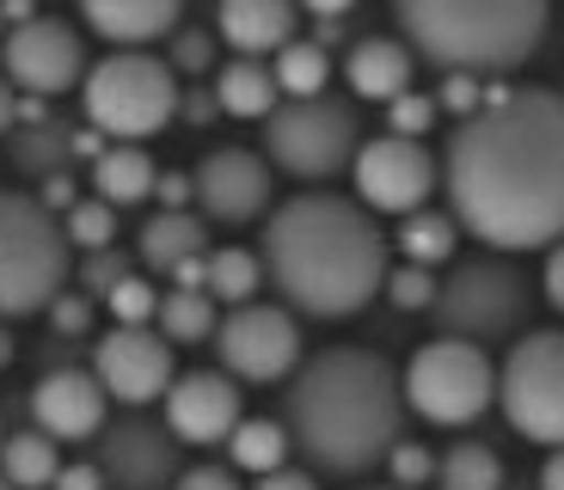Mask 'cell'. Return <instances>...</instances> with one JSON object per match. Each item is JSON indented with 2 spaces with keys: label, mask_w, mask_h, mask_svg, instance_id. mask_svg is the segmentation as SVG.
Instances as JSON below:
<instances>
[{
  "label": "cell",
  "mask_w": 564,
  "mask_h": 490,
  "mask_svg": "<svg viewBox=\"0 0 564 490\" xmlns=\"http://www.w3.org/2000/svg\"><path fill=\"white\" fill-rule=\"evenodd\" d=\"M448 215L491 252H540L564 239V92L485 80V105L454 123L442 154Z\"/></svg>",
  "instance_id": "cell-1"
},
{
  "label": "cell",
  "mask_w": 564,
  "mask_h": 490,
  "mask_svg": "<svg viewBox=\"0 0 564 490\" xmlns=\"http://www.w3.org/2000/svg\"><path fill=\"white\" fill-rule=\"evenodd\" d=\"M393 239L356 196L307 190L264 215V282L301 319H356L381 294Z\"/></svg>",
  "instance_id": "cell-2"
},
{
  "label": "cell",
  "mask_w": 564,
  "mask_h": 490,
  "mask_svg": "<svg viewBox=\"0 0 564 490\" xmlns=\"http://www.w3.org/2000/svg\"><path fill=\"white\" fill-rule=\"evenodd\" d=\"M282 429L313 478H368L405 429V392L393 362L362 344L301 356L282 392Z\"/></svg>",
  "instance_id": "cell-3"
},
{
  "label": "cell",
  "mask_w": 564,
  "mask_h": 490,
  "mask_svg": "<svg viewBox=\"0 0 564 490\" xmlns=\"http://www.w3.org/2000/svg\"><path fill=\"white\" fill-rule=\"evenodd\" d=\"M399 43L442 74H516L552 25V0H393Z\"/></svg>",
  "instance_id": "cell-4"
},
{
  "label": "cell",
  "mask_w": 564,
  "mask_h": 490,
  "mask_svg": "<svg viewBox=\"0 0 564 490\" xmlns=\"http://www.w3.org/2000/svg\"><path fill=\"white\" fill-rule=\"evenodd\" d=\"M74 246L37 196L0 190V319H31L68 288Z\"/></svg>",
  "instance_id": "cell-5"
},
{
  "label": "cell",
  "mask_w": 564,
  "mask_h": 490,
  "mask_svg": "<svg viewBox=\"0 0 564 490\" xmlns=\"http://www.w3.org/2000/svg\"><path fill=\"white\" fill-rule=\"evenodd\" d=\"M528 313H534V282L503 252L454 258L448 276L436 282V301H430L436 337H460V344H479V350L516 337L528 325Z\"/></svg>",
  "instance_id": "cell-6"
},
{
  "label": "cell",
  "mask_w": 564,
  "mask_h": 490,
  "mask_svg": "<svg viewBox=\"0 0 564 490\" xmlns=\"http://www.w3.org/2000/svg\"><path fill=\"white\" fill-rule=\"evenodd\" d=\"M80 111L105 141H148L178 117V74L148 50H111L86 68Z\"/></svg>",
  "instance_id": "cell-7"
},
{
  "label": "cell",
  "mask_w": 564,
  "mask_h": 490,
  "mask_svg": "<svg viewBox=\"0 0 564 490\" xmlns=\"http://www.w3.org/2000/svg\"><path fill=\"white\" fill-rule=\"evenodd\" d=\"M356 148H362V111L350 98L313 92V98H282L264 117V160L270 172H289L301 184H325L350 172Z\"/></svg>",
  "instance_id": "cell-8"
},
{
  "label": "cell",
  "mask_w": 564,
  "mask_h": 490,
  "mask_svg": "<svg viewBox=\"0 0 564 490\" xmlns=\"http://www.w3.org/2000/svg\"><path fill=\"white\" fill-rule=\"evenodd\" d=\"M399 392H405V411H417L423 423L460 429V423H479L485 411L497 405V368L479 344L436 337V344H423L405 362Z\"/></svg>",
  "instance_id": "cell-9"
},
{
  "label": "cell",
  "mask_w": 564,
  "mask_h": 490,
  "mask_svg": "<svg viewBox=\"0 0 564 490\" xmlns=\"http://www.w3.org/2000/svg\"><path fill=\"white\" fill-rule=\"evenodd\" d=\"M497 405L509 429L540 448H564V331H522L497 368Z\"/></svg>",
  "instance_id": "cell-10"
},
{
  "label": "cell",
  "mask_w": 564,
  "mask_h": 490,
  "mask_svg": "<svg viewBox=\"0 0 564 490\" xmlns=\"http://www.w3.org/2000/svg\"><path fill=\"white\" fill-rule=\"evenodd\" d=\"M215 356H221V374L234 380H289L301 368V325L289 307H270V301H246V307H227L215 325Z\"/></svg>",
  "instance_id": "cell-11"
},
{
  "label": "cell",
  "mask_w": 564,
  "mask_h": 490,
  "mask_svg": "<svg viewBox=\"0 0 564 490\" xmlns=\"http://www.w3.org/2000/svg\"><path fill=\"white\" fill-rule=\"evenodd\" d=\"M350 178H356V203L368 215H411V209H430V196L442 184V160L423 148V141L405 135H375L356 148L350 160Z\"/></svg>",
  "instance_id": "cell-12"
},
{
  "label": "cell",
  "mask_w": 564,
  "mask_h": 490,
  "mask_svg": "<svg viewBox=\"0 0 564 490\" xmlns=\"http://www.w3.org/2000/svg\"><path fill=\"white\" fill-rule=\"evenodd\" d=\"M93 374H99L105 399H117L129 411H148L178 380V356H172V344L154 325H111L93 344Z\"/></svg>",
  "instance_id": "cell-13"
},
{
  "label": "cell",
  "mask_w": 564,
  "mask_h": 490,
  "mask_svg": "<svg viewBox=\"0 0 564 490\" xmlns=\"http://www.w3.org/2000/svg\"><path fill=\"white\" fill-rule=\"evenodd\" d=\"M0 68H7L13 92L62 98V92H74V86L86 80V43H80L74 25L37 13V19H25V25L7 31V43H0Z\"/></svg>",
  "instance_id": "cell-14"
},
{
  "label": "cell",
  "mask_w": 564,
  "mask_h": 490,
  "mask_svg": "<svg viewBox=\"0 0 564 490\" xmlns=\"http://www.w3.org/2000/svg\"><path fill=\"white\" fill-rule=\"evenodd\" d=\"M191 190H197V215L215 227H246L258 215H270V196H276V172L258 148H209L191 172Z\"/></svg>",
  "instance_id": "cell-15"
},
{
  "label": "cell",
  "mask_w": 564,
  "mask_h": 490,
  "mask_svg": "<svg viewBox=\"0 0 564 490\" xmlns=\"http://www.w3.org/2000/svg\"><path fill=\"white\" fill-rule=\"evenodd\" d=\"M99 472L111 490H172V478L184 472L178 442L148 411H129V417L99 429Z\"/></svg>",
  "instance_id": "cell-16"
},
{
  "label": "cell",
  "mask_w": 564,
  "mask_h": 490,
  "mask_svg": "<svg viewBox=\"0 0 564 490\" xmlns=\"http://www.w3.org/2000/svg\"><path fill=\"white\" fill-rule=\"evenodd\" d=\"M166 429L178 448H215L234 435V423L246 417L240 411V380L221 374V368H191L166 386Z\"/></svg>",
  "instance_id": "cell-17"
},
{
  "label": "cell",
  "mask_w": 564,
  "mask_h": 490,
  "mask_svg": "<svg viewBox=\"0 0 564 490\" xmlns=\"http://www.w3.org/2000/svg\"><path fill=\"white\" fill-rule=\"evenodd\" d=\"M105 386L93 368H50L37 374L31 386V429H43L50 442H86V435H99L105 423Z\"/></svg>",
  "instance_id": "cell-18"
},
{
  "label": "cell",
  "mask_w": 564,
  "mask_h": 490,
  "mask_svg": "<svg viewBox=\"0 0 564 490\" xmlns=\"http://www.w3.org/2000/svg\"><path fill=\"white\" fill-rule=\"evenodd\" d=\"M295 0H215V37L234 56H276L282 43H295Z\"/></svg>",
  "instance_id": "cell-19"
},
{
  "label": "cell",
  "mask_w": 564,
  "mask_h": 490,
  "mask_svg": "<svg viewBox=\"0 0 564 490\" xmlns=\"http://www.w3.org/2000/svg\"><path fill=\"white\" fill-rule=\"evenodd\" d=\"M86 31H99L117 50H141V43H160L178 31L184 0H80Z\"/></svg>",
  "instance_id": "cell-20"
},
{
  "label": "cell",
  "mask_w": 564,
  "mask_h": 490,
  "mask_svg": "<svg viewBox=\"0 0 564 490\" xmlns=\"http://www.w3.org/2000/svg\"><path fill=\"white\" fill-rule=\"evenodd\" d=\"M411 74H417V56H411L399 37H362V43H350V56H344L350 92L375 98V105H393L399 92H411Z\"/></svg>",
  "instance_id": "cell-21"
},
{
  "label": "cell",
  "mask_w": 564,
  "mask_h": 490,
  "mask_svg": "<svg viewBox=\"0 0 564 490\" xmlns=\"http://www.w3.org/2000/svg\"><path fill=\"white\" fill-rule=\"evenodd\" d=\"M197 252H209V227H203L197 209L148 215V227H141V239H135V258H141L148 276H172L184 258H197Z\"/></svg>",
  "instance_id": "cell-22"
},
{
  "label": "cell",
  "mask_w": 564,
  "mask_h": 490,
  "mask_svg": "<svg viewBox=\"0 0 564 490\" xmlns=\"http://www.w3.org/2000/svg\"><path fill=\"white\" fill-rule=\"evenodd\" d=\"M154 178H160V166L148 160V148H135V141H117V148H105V154L93 160V196L111 203V209L148 203V196H154Z\"/></svg>",
  "instance_id": "cell-23"
},
{
  "label": "cell",
  "mask_w": 564,
  "mask_h": 490,
  "mask_svg": "<svg viewBox=\"0 0 564 490\" xmlns=\"http://www.w3.org/2000/svg\"><path fill=\"white\" fill-rule=\"evenodd\" d=\"M215 105H221V117H240V123H264V117L282 105L270 62L234 56V62L221 68V80H215Z\"/></svg>",
  "instance_id": "cell-24"
},
{
  "label": "cell",
  "mask_w": 564,
  "mask_h": 490,
  "mask_svg": "<svg viewBox=\"0 0 564 490\" xmlns=\"http://www.w3.org/2000/svg\"><path fill=\"white\" fill-rule=\"evenodd\" d=\"M221 448H227V460H234V472L264 478V472H276V466H289L295 442H289V429H282L276 417H240Z\"/></svg>",
  "instance_id": "cell-25"
},
{
  "label": "cell",
  "mask_w": 564,
  "mask_h": 490,
  "mask_svg": "<svg viewBox=\"0 0 564 490\" xmlns=\"http://www.w3.org/2000/svg\"><path fill=\"white\" fill-rule=\"evenodd\" d=\"M215 325H221V307H215L203 288H166L154 307V331L166 337L172 350L178 344H215Z\"/></svg>",
  "instance_id": "cell-26"
},
{
  "label": "cell",
  "mask_w": 564,
  "mask_h": 490,
  "mask_svg": "<svg viewBox=\"0 0 564 490\" xmlns=\"http://www.w3.org/2000/svg\"><path fill=\"white\" fill-rule=\"evenodd\" d=\"M62 472V454L43 429H19V435H0V478L13 490H50Z\"/></svg>",
  "instance_id": "cell-27"
},
{
  "label": "cell",
  "mask_w": 564,
  "mask_h": 490,
  "mask_svg": "<svg viewBox=\"0 0 564 490\" xmlns=\"http://www.w3.org/2000/svg\"><path fill=\"white\" fill-rule=\"evenodd\" d=\"M393 246L405 252V264L436 270V264H448V258L460 252V227H454L448 209H411V215H399Z\"/></svg>",
  "instance_id": "cell-28"
},
{
  "label": "cell",
  "mask_w": 564,
  "mask_h": 490,
  "mask_svg": "<svg viewBox=\"0 0 564 490\" xmlns=\"http://www.w3.org/2000/svg\"><path fill=\"white\" fill-rule=\"evenodd\" d=\"M258 288H264L258 252H246V246H215L209 276H203V294H209L215 307H246V301H258Z\"/></svg>",
  "instance_id": "cell-29"
},
{
  "label": "cell",
  "mask_w": 564,
  "mask_h": 490,
  "mask_svg": "<svg viewBox=\"0 0 564 490\" xmlns=\"http://www.w3.org/2000/svg\"><path fill=\"white\" fill-rule=\"evenodd\" d=\"M503 460L485 442H454L436 460V490H503Z\"/></svg>",
  "instance_id": "cell-30"
},
{
  "label": "cell",
  "mask_w": 564,
  "mask_h": 490,
  "mask_svg": "<svg viewBox=\"0 0 564 490\" xmlns=\"http://www.w3.org/2000/svg\"><path fill=\"white\" fill-rule=\"evenodd\" d=\"M270 74H276L282 98H313V92H325V80H332V56H325L319 43L295 37V43H282L276 56H270Z\"/></svg>",
  "instance_id": "cell-31"
},
{
  "label": "cell",
  "mask_w": 564,
  "mask_h": 490,
  "mask_svg": "<svg viewBox=\"0 0 564 490\" xmlns=\"http://www.w3.org/2000/svg\"><path fill=\"white\" fill-rule=\"evenodd\" d=\"M13 160L25 172H37V178H50V172H68L74 160V135L62 123H25L13 129Z\"/></svg>",
  "instance_id": "cell-32"
},
{
  "label": "cell",
  "mask_w": 564,
  "mask_h": 490,
  "mask_svg": "<svg viewBox=\"0 0 564 490\" xmlns=\"http://www.w3.org/2000/svg\"><path fill=\"white\" fill-rule=\"evenodd\" d=\"M62 233H68L74 252H105V246H117V209L99 203V196H80V203L62 215Z\"/></svg>",
  "instance_id": "cell-33"
},
{
  "label": "cell",
  "mask_w": 564,
  "mask_h": 490,
  "mask_svg": "<svg viewBox=\"0 0 564 490\" xmlns=\"http://www.w3.org/2000/svg\"><path fill=\"white\" fill-rule=\"evenodd\" d=\"M105 307H111L117 325H154V307H160V288L141 270H129L111 294H105Z\"/></svg>",
  "instance_id": "cell-34"
},
{
  "label": "cell",
  "mask_w": 564,
  "mask_h": 490,
  "mask_svg": "<svg viewBox=\"0 0 564 490\" xmlns=\"http://www.w3.org/2000/svg\"><path fill=\"white\" fill-rule=\"evenodd\" d=\"M381 294L393 301L399 313H430V301H436V270H423V264H399V270H387Z\"/></svg>",
  "instance_id": "cell-35"
},
{
  "label": "cell",
  "mask_w": 564,
  "mask_h": 490,
  "mask_svg": "<svg viewBox=\"0 0 564 490\" xmlns=\"http://www.w3.org/2000/svg\"><path fill=\"white\" fill-rule=\"evenodd\" d=\"M381 466L393 472L399 490H430V484H436V454L423 448V442H405V435L393 442V454H387Z\"/></svg>",
  "instance_id": "cell-36"
},
{
  "label": "cell",
  "mask_w": 564,
  "mask_h": 490,
  "mask_svg": "<svg viewBox=\"0 0 564 490\" xmlns=\"http://www.w3.org/2000/svg\"><path fill=\"white\" fill-rule=\"evenodd\" d=\"M436 117H442V111H436V98H430V92H399L393 105H387V135L423 141Z\"/></svg>",
  "instance_id": "cell-37"
},
{
  "label": "cell",
  "mask_w": 564,
  "mask_h": 490,
  "mask_svg": "<svg viewBox=\"0 0 564 490\" xmlns=\"http://www.w3.org/2000/svg\"><path fill=\"white\" fill-rule=\"evenodd\" d=\"M129 270H135V264H129V258L117 252V246H105V252H86L74 276H80V294H93V301H105V294H111L117 282L129 276Z\"/></svg>",
  "instance_id": "cell-38"
},
{
  "label": "cell",
  "mask_w": 564,
  "mask_h": 490,
  "mask_svg": "<svg viewBox=\"0 0 564 490\" xmlns=\"http://www.w3.org/2000/svg\"><path fill=\"white\" fill-rule=\"evenodd\" d=\"M166 68H172V74H209V68H215V37H209V31L178 25V31H172V56H166Z\"/></svg>",
  "instance_id": "cell-39"
},
{
  "label": "cell",
  "mask_w": 564,
  "mask_h": 490,
  "mask_svg": "<svg viewBox=\"0 0 564 490\" xmlns=\"http://www.w3.org/2000/svg\"><path fill=\"white\" fill-rule=\"evenodd\" d=\"M485 105V80L479 74H442V92H436V111H448V117H473Z\"/></svg>",
  "instance_id": "cell-40"
},
{
  "label": "cell",
  "mask_w": 564,
  "mask_h": 490,
  "mask_svg": "<svg viewBox=\"0 0 564 490\" xmlns=\"http://www.w3.org/2000/svg\"><path fill=\"white\" fill-rule=\"evenodd\" d=\"M43 313H50V325H56L62 337H80L86 325H93V294H68V288H62Z\"/></svg>",
  "instance_id": "cell-41"
},
{
  "label": "cell",
  "mask_w": 564,
  "mask_h": 490,
  "mask_svg": "<svg viewBox=\"0 0 564 490\" xmlns=\"http://www.w3.org/2000/svg\"><path fill=\"white\" fill-rule=\"evenodd\" d=\"M172 490H240V472L234 466H184Z\"/></svg>",
  "instance_id": "cell-42"
},
{
  "label": "cell",
  "mask_w": 564,
  "mask_h": 490,
  "mask_svg": "<svg viewBox=\"0 0 564 490\" xmlns=\"http://www.w3.org/2000/svg\"><path fill=\"white\" fill-rule=\"evenodd\" d=\"M154 203H160V209H191V203H197L191 172H160V178H154Z\"/></svg>",
  "instance_id": "cell-43"
},
{
  "label": "cell",
  "mask_w": 564,
  "mask_h": 490,
  "mask_svg": "<svg viewBox=\"0 0 564 490\" xmlns=\"http://www.w3.org/2000/svg\"><path fill=\"white\" fill-rule=\"evenodd\" d=\"M50 490H111V484H105L99 460H74V466H62V472H56V484H50Z\"/></svg>",
  "instance_id": "cell-44"
},
{
  "label": "cell",
  "mask_w": 564,
  "mask_h": 490,
  "mask_svg": "<svg viewBox=\"0 0 564 490\" xmlns=\"http://www.w3.org/2000/svg\"><path fill=\"white\" fill-rule=\"evenodd\" d=\"M37 203H43L50 215H68L74 203H80V190H74L68 172H50V178H43V196H37Z\"/></svg>",
  "instance_id": "cell-45"
},
{
  "label": "cell",
  "mask_w": 564,
  "mask_h": 490,
  "mask_svg": "<svg viewBox=\"0 0 564 490\" xmlns=\"http://www.w3.org/2000/svg\"><path fill=\"white\" fill-rule=\"evenodd\" d=\"M540 288H546V301L564 313V239H558V246H546V270H540Z\"/></svg>",
  "instance_id": "cell-46"
},
{
  "label": "cell",
  "mask_w": 564,
  "mask_h": 490,
  "mask_svg": "<svg viewBox=\"0 0 564 490\" xmlns=\"http://www.w3.org/2000/svg\"><path fill=\"white\" fill-rule=\"evenodd\" d=\"M178 117L184 123H215V117H221V105H215V92H178Z\"/></svg>",
  "instance_id": "cell-47"
},
{
  "label": "cell",
  "mask_w": 564,
  "mask_h": 490,
  "mask_svg": "<svg viewBox=\"0 0 564 490\" xmlns=\"http://www.w3.org/2000/svg\"><path fill=\"white\" fill-rule=\"evenodd\" d=\"M252 490H319V478H313V472H295V466H276V472H264Z\"/></svg>",
  "instance_id": "cell-48"
},
{
  "label": "cell",
  "mask_w": 564,
  "mask_h": 490,
  "mask_svg": "<svg viewBox=\"0 0 564 490\" xmlns=\"http://www.w3.org/2000/svg\"><path fill=\"white\" fill-rule=\"evenodd\" d=\"M203 276H209V252H197V258H184V264L172 270V288H203Z\"/></svg>",
  "instance_id": "cell-49"
},
{
  "label": "cell",
  "mask_w": 564,
  "mask_h": 490,
  "mask_svg": "<svg viewBox=\"0 0 564 490\" xmlns=\"http://www.w3.org/2000/svg\"><path fill=\"white\" fill-rule=\"evenodd\" d=\"M534 490H564V448H546V460H540Z\"/></svg>",
  "instance_id": "cell-50"
},
{
  "label": "cell",
  "mask_w": 564,
  "mask_h": 490,
  "mask_svg": "<svg viewBox=\"0 0 564 490\" xmlns=\"http://www.w3.org/2000/svg\"><path fill=\"white\" fill-rule=\"evenodd\" d=\"M13 123H19V92H13V80L0 74V135H13Z\"/></svg>",
  "instance_id": "cell-51"
},
{
  "label": "cell",
  "mask_w": 564,
  "mask_h": 490,
  "mask_svg": "<svg viewBox=\"0 0 564 490\" xmlns=\"http://www.w3.org/2000/svg\"><path fill=\"white\" fill-rule=\"evenodd\" d=\"M295 7H307L313 19H344L356 7V0H295Z\"/></svg>",
  "instance_id": "cell-52"
},
{
  "label": "cell",
  "mask_w": 564,
  "mask_h": 490,
  "mask_svg": "<svg viewBox=\"0 0 564 490\" xmlns=\"http://www.w3.org/2000/svg\"><path fill=\"white\" fill-rule=\"evenodd\" d=\"M0 13H7V25H25V19H37V7L31 0H0Z\"/></svg>",
  "instance_id": "cell-53"
},
{
  "label": "cell",
  "mask_w": 564,
  "mask_h": 490,
  "mask_svg": "<svg viewBox=\"0 0 564 490\" xmlns=\"http://www.w3.org/2000/svg\"><path fill=\"white\" fill-rule=\"evenodd\" d=\"M0 368H13V331H7V319H0Z\"/></svg>",
  "instance_id": "cell-54"
},
{
  "label": "cell",
  "mask_w": 564,
  "mask_h": 490,
  "mask_svg": "<svg viewBox=\"0 0 564 490\" xmlns=\"http://www.w3.org/2000/svg\"><path fill=\"white\" fill-rule=\"evenodd\" d=\"M503 490H534V484H503Z\"/></svg>",
  "instance_id": "cell-55"
},
{
  "label": "cell",
  "mask_w": 564,
  "mask_h": 490,
  "mask_svg": "<svg viewBox=\"0 0 564 490\" xmlns=\"http://www.w3.org/2000/svg\"><path fill=\"white\" fill-rule=\"evenodd\" d=\"M375 490H399V484H375Z\"/></svg>",
  "instance_id": "cell-56"
},
{
  "label": "cell",
  "mask_w": 564,
  "mask_h": 490,
  "mask_svg": "<svg viewBox=\"0 0 564 490\" xmlns=\"http://www.w3.org/2000/svg\"><path fill=\"white\" fill-rule=\"evenodd\" d=\"M0 490H13V484H7V478H0Z\"/></svg>",
  "instance_id": "cell-57"
}]
</instances>
